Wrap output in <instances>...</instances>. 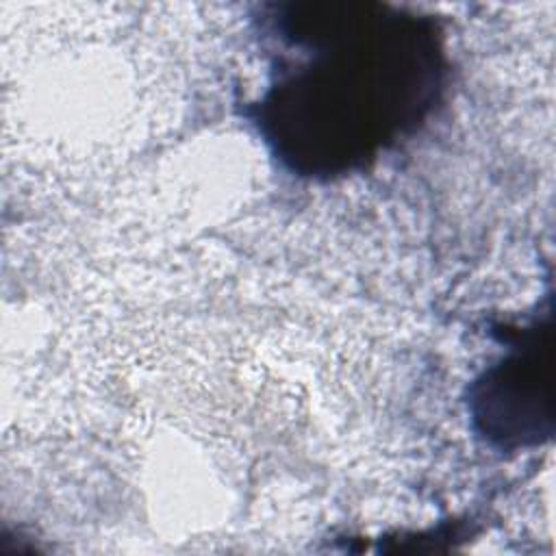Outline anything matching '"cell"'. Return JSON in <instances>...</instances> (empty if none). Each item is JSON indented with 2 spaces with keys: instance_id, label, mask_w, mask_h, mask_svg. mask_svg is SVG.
<instances>
[{
  "instance_id": "obj_1",
  "label": "cell",
  "mask_w": 556,
  "mask_h": 556,
  "mask_svg": "<svg viewBox=\"0 0 556 556\" xmlns=\"http://www.w3.org/2000/svg\"><path fill=\"white\" fill-rule=\"evenodd\" d=\"M269 83L245 109L271 156L304 178L365 169L439 104L447 59L434 15L378 0L258 7Z\"/></svg>"
},
{
  "instance_id": "obj_2",
  "label": "cell",
  "mask_w": 556,
  "mask_h": 556,
  "mask_svg": "<svg viewBox=\"0 0 556 556\" xmlns=\"http://www.w3.org/2000/svg\"><path fill=\"white\" fill-rule=\"evenodd\" d=\"M506 343L508 352L469 384L467 406L486 443L517 450L552 434L549 326L536 319Z\"/></svg>"
}]
</instances>
